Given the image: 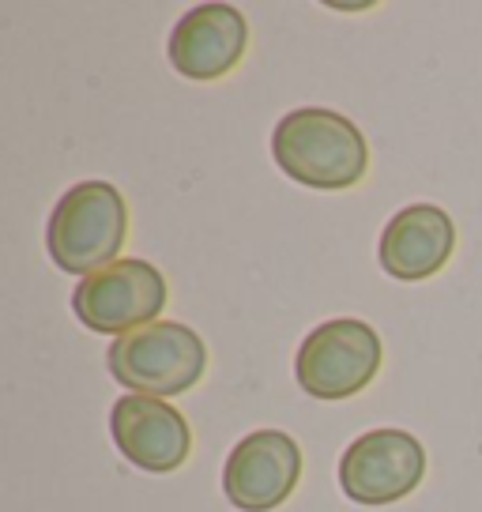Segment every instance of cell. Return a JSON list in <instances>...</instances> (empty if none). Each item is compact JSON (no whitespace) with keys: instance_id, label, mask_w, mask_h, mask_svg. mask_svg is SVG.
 <instances>
[{"instance_id":"6da1fadb","label":"cell","mask_w":482,"mask_h":512,"mask_svg":"<svg viewBox=\"0 0 482 512\" xmlns=\"http://www.w3.org/2000/svg\"><path fill=\"white\" fill-rule=\"evenodd\" d=\"M272 159L290 181L321 192L354 189L370 174V144L362 128L324 106H302L279 117Z\"/></svg>"},{"instance_id":"7a4b0ae2","label":"cell","mask_w":482,"mask_h":512,"mask_svg":"<svg viewBox=\"0 0 482 512\" xmlns=\"http://www.w3.org/2000/svg\"><path fill=\"white\" fill-rule=\"evenodd\" d=\"M129 241V204L110 181H80L57 200L46 226V249L68 275H95L121 260Z\"/></svg>"},{"instance_id":"3957f363","label":"cell","mask_w":482,"mask_h":512,"mask_svg":"<svg viewBox=\"0 0 482 512\" xmlns=\"http://www.w3.org/2000/svg\"><path fill=\"white\" fill-rule=\"evenodd\" d=\"M113 381L132 388L136 396H185L204 381L208 347L189 324L181 320H155L129 336L113 339L106 351Z\"/></svg>"},{"instance_id":"277c9868","label":"cell","mask_w":482,"mask_h":512,"mask_svg":"<svg viewBox=\"0 0 482 512\" xmlns=\"http://www.w3.org/2000/svg\"><path fill=\"white\" fill-rule=\"evenodd\" d=\"M381 336L366 320L336 317L317 324L294 354V377L313 400H351L381 373Z\"/></svg>"},{"instance_id":"5b68a950","label":"cell","mask_w":482,"mask_h":512,"mask_svg":"<svg viewBox=\"0 0 482 512\" xmlns=\"http://www.w3.org/2000/svg\"><path fill=\"white\" fill-rule=\"evenodd\" d=\"M166 298V279L151 260L121 256L110 268L80 279V287L72 290V313L98 336L121 339L155 324L166 309Z\"/></svg>"},{"instance_id":"8992f818","label":"cell","mask_w":482,"mask_h":512,"mask_svg":"<svg viewBox=\"0 0 482 512\" xmlns=\"http://www.w3.org/2000/svg\"><path fill=\"white\" fill-rule=\"evenodd\" d=\"M426 479V448L407 430H370L339 456V490L354 505H396Z\"/></svg>"},{"instance_id":"52a82bcc","label":"cell","mask_w":482,"mask_h":512,"mask_svg":"<svg viewBox=\"0 0 482 512\" xmlns=\"http://www.w3.org/2000/svg\"><path fill=\"white\" fill-rule=\"evenodd\" d=\"M302 482V448L283 430H257L230 448L223 494L241 512H272Z\"/></svg>"},{"instance_id":"ba28073f","label":"cell","mask_w":482,"mask_h":512,"mask_svg":"<svg viewBox=\"0 0 482 512\" xmlns=\"http://www.w3.org/2000/svg\"><path fill=\"white\" fill-rule=\"evenodd\" d=\"M110 433L117 452L147 475L181 471L193 456V430L185 415L155 396H121L110 407Z\"/></svg>"},{"instance_id":"9c48e42d","label":"cell","mask_w":482,"mask_h":512,"mask_svg":"<svg viewBox=\"0 0 482 512\" xmlns=\"http://www.w3.org/2000/svg\"><path fill=\"white\" fill-rule=\"evenodd\" d=\"M249 49V23L234 4H196L170 31V64L181 80L215 83L230 76Z\"/></svg>"},{"instance_id":"30bf717a","label":"cell","mask_w":482,"mask_h":512,"mask_svg":"<svg viewBox=\"0 0 482 512\" xmlns=\"http://www.w3.org/2000/svg\"><path fill=\"white\" fill-rule=\"evenodd\" d=\"M456 253V223L437 204H411L396 211L381 230L377 260L392 279L422 283L437 275Z\"/></svg>"}]
</instances>
